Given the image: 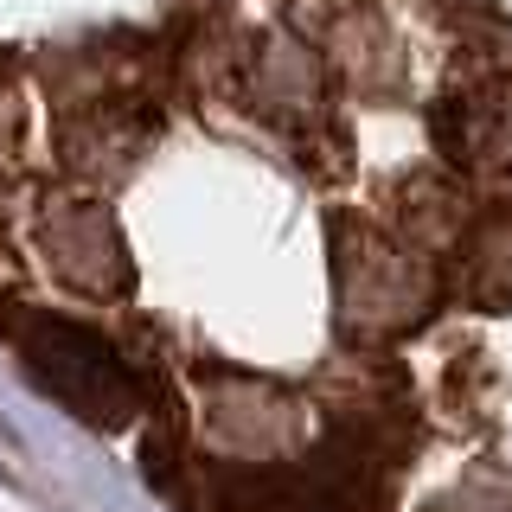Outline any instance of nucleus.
Masks as SVG:
<instances>
[{
  "mask_svg": "<svg viewBox=\"0 0 512 512\" xmlns=\"http://www.w3.org/2000/svg\"><path fill=\"white\" fill-rule=\"evenodd\" d=\"M13 346H20L26 372L58 397L64 410H77L84 423H103L116 429L135 416V378L128 365L116 359V346L103 333L77 327V320H58V314H20L13 320Z\"/></svg>",
  "mask_w": 512,
  "mask_h": 512,
  "instance_id": "1",
  "label": "nucleus"
}]
</instances>
